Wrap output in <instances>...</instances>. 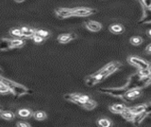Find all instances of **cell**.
<instances>
[{"label":"cell","instance_id":"1","mask_svg":"<svg viewBox=\"0 0 151 127\" xmlns=\"http://www.w3.org/2000/svg\"><path fill=\"white\" fill-rule=\"evenodd\" d=\"M2 82L9 88L11 92L15 97H21L23 95H27V94L33 93V91L30 90V89H28L27 87L22 86L20 83H17L13 81H11V80H9V79L2 78Z\"/></svg>","mask_w":151,"mask_h":127},{"label":"cell","instance_id":"2","mask_svg":"<svg viewBox=\"0 0 151 127\" xmlns=\"http://www.w3.org/2000/svg\"><path fill=\"white\" fill-rule=\"evenodd\" d=\"M109 75H110V73L107 71L106 67H104L102 69L99 70V71L90 75L89 77H87L86 78V84L89 86H94V84L98 83L99 82L103 81V80L105 78H107Z\"/></svg>","mask_w":151,"mask_h":127},{"label":"cell","instance_id":"3","mask_svg":"<svg viewBox=\"0 0 151 127\" xmlns=\"http://www.w3.org/2000/svg\"><path fill=\"white\" fill-rule=\"evenodd\" d=\"M66 101L72 102L74 103L82 106L85 105V102L90 100V97L87 95H83V94H78V93H73V94H66L63 97Z\"/></svg>","mask_w":151,"mask_h":127},{"label":"cell","instance_id":"4","mask_svg":"<svg viewBox=\"0 0 151 127\" xmlns=\"http://www.w3.org/2000/svg\"><path fill=\"white\" fill-rule=\"evenodd\" d=\"M98 90L104 94H110V95L116 96V97H123L127 91H129V89L126 86H124V87H118V88H99Z\"/></svg>","mask_w":151,"mask_h":127},{"label":"cell","instance_id":"5","mask_svg":"<svg viewBox=\"0 0 151 127\" xmlns=\"http://www.w3.org/2000/svg\"><path fill=\"white\" fill-rule=\"evenodd\" d=\"M129 60V62L137 67L139 69H146V68H150V64L148 62H146V61L141 59V58H138V57H135V56H130V57L127 59Z\"/></svg>","mask_w":151,"mask_h":127},{"label":"cell","instance_id":"6","mask_svg":"<svg viewBox=\"0 0 151 127\" xmlns=\"http://www.w3.org/2000/svg\"><path fill=\"white\" fill-rule=\"evenodd\" d=\"M96 11L91 8H76L74 9V16H79V17H85V16H90L96 13Z\"/></svg>","mask_w":151,"mask_h":127},{"label":"cell","instance_id":"7","mask_svg":"<svg viewBox=\"0 0 151 127\" xmlns=\"http://www.w3.org/2000/svg\"><path fill=\"white\" fill-rule=\"evenodd\" d=\"M56 15L59 18H68L74 16V9H67V8H59L56 10Z\"/></svg>","mask_w":151,"mask_h":127},{"label":"cell","instance_id":"8","mask_svg":"<svg viewBox=\"0 0 151 127\" xmlns=\"http://www.w3.org/2000/svg\"><path fill=\"white\" fill-rule=\"evenodd\" d=\"M140 95H141V90H140V89L139 88H134V89H130V90L127 91L122 98L124 99L125 101L130 102L132 100H134V99L140 97Z\"/></svg>","mask_w":151,"mask_h":127},{"label":"cell","instance_id":"9","mask_svg":"<svg viewBox=\"0 0 151 127\" xmlns=\"http://www.w3.org/2000/svg\"><path fill=\"white\" fill-rule=\"evenodd\" d=\"M85 26H86V28L91 31H93V32H96V31H99L101 29H102V26L100 23H98L96 21H86V23H85Z\"/></svg>","mask_w":151,"mask_h":127},{"label":"cell","instance_id":"10","mask_svg":"<svg viewBox=\"0 0 151 127\" xmlns=\"http://www.w3.org/2000/svg\"><path fill=\"white\" fill-rule=\"evenodd\" d=\"M76 38H77V35H76L75 33H63V34L59 35L58 41L60 44H66V43H69L70 41H72Z\"/></svg>","mask_w":151,"mask_h":127},{"label":"cell","instance_id":"11","mask_svg":"<svg viewBox=\"0 0 151 127\" xmlns=\"http://www.w3.org/2000/svg\"><path fill=\"white\" fill-rule=\"evenodd\" d=\"M21 30L23 33V37H27V38H32L36 32V30L32 29L30 27H22Z\"/></svg>","mask_w":151,"mask_h":127},{"label":"cell","instance_id":"12","mask_svg":"<svg viewBox=\"0 0 151 127\" xmlns=\"http://www.w3.org/2000/svg\"><path fill=\"white\" fill-rule=\"evenodd\" d=\"M12 49V40L8 38H2L0 39V51L8 50Z\"/></svg>","mask_w":151,"mask_h":127},{"label":"cell","instance_id":"13","mask_svg":"<svg viewBox=\"0 0 151 127\" xmlns=\"http://www.w3.org/2000/svg\"><path fill=\"white\" fill-rule=\"evenodd\" d=\"M145 23H151V9H145L143 17L139 21V24H145Z\"/></svg>","mask_w":151,"mask_h":127},{"label":"cell","instance_id":"14","mask_svg":"<svg viewBox=\"0 0 151 127\" xmlns=\"http://www.w3.org/2000/svg\"><path fill=\"white\" fill-rule=\"evenodd\" d=\"M106 69H107V71L111 74H112L113 72H115L116 70H118L120 67H121V65L120 63H115V62H113V63H110V64H108L106 65Z\"/></svg>","mask_w":151,"mask_h":127},{"label":"cell","instance_id":"15","mask_svg":"<svg viewBox=\"0 0 151 127\" xmlns=\"http://www.w3.org/2000/svg\"><path fill=\"white\" fill-rule=\"evenodd\" d=\"M18 115L21 118H29L33 116V112L28 108H21L18 110Z\"/></svg>","mask_w":151,"mask_h":127},{"label":"cell","instance_id":"16","mask_svg":"<svg viewBox=\"0 0 151 127\" xmlns=\"http://www.w3.org/2000/svg\"><path fill=\"white\" fill-rule=\"evenodd\" d=\"M145 105H138V106H134V107H130L129 110L130 112L132 113L133 115H139V114H142L143 112H145Z\"/></svg>","mask_w":151,"mask_h":127},{"label":"cell","instance_id":"17","mask_svg":"<svg viewBox=\"0 0 151 127\" xmlns=\"http://www.w3.org/2000/svg\"><path fill=\"white\" fill-rule=\"evenodd\" d=\"M126 106L124 105H121V103H117V105H113L111 106V111L113 113H121L126 109Z\"/></svg>","mask_w":151,"mask_h":127},{"label":"cell","instance_id":"18","mask_svg":"<svg viewBox=\"0 0 151 127\" xmlns=\"http://www.w3.org/2000/svg\"><path fill=\"white\" fill-rule=\"evenodd\" d=\"M0 117L6 120H12L15 118V115H14V113L12 111H2Z\"/></svg>","mask_w":151,"mask_h":127},{"label":"cell","instance_id":"19","mask_svg":"<svg viewBox=\"0 0 151 127\" xmlns=\"http://www.w3.org/2000/svg\"><path fill=\"white\" fill-rule=\"evenodd\" d=\"M97 124L99 127H111L112 123L109 119H106V118H101V119H98Z\"/></svg>","mask_w":151,"mask_h":127},{"label":"cell","instance_id":"20","mask_svg":"<svg viewBox=\"0 0 151 127\" xmlns=\"http://www.w3.org/2000/svg\"><path fill=\"white\" fill-rule=\"evenodd\" d=\"M121 115L124 117L126 120H132V121H133L134 117H135V115H133L130 112L129 108H126V109L121 113Z\"/></svg>","mask_w":151,"mask_h":127},{"label":"cell","instance_id":"21","mask_svg":"<svg viewBox=\"0 0 151 127\" xmlns=\"http://www.w3.org/2000/svg\"><path fill=\"white\" fill-rule=\"evenodd\" d=\"M33 118L37 120H44L46 119V113L44 111H36L33 113Z\"/></svg>","mask_w":151,"mask_h":127},{"label":"cell","instance_id":"22","mask_svg":"<svg viewBox=\"0 0 151 127\" xmlns=\"http://www.w3.org/2000/svg\"><path fill=\"white\" fill-rule=\"evenodd\" d=\"M110 30L113 32V33H121V32H123V30H124V28L119 24H113V25H111Z\"/></svg>","mask_w":151,"mask_h":127},{"label":"cell","instance_id":"23","mask_svg":"<svg viewBox=\"0 0 151 127\" xmlns=\"http://www.w3.org/2000/svg\"><path fill=\"white\" fill-rule=\"evenodd\" d=\"M96 107V102L93 100H91V99H90L88 102H85V105H83V108H85V109H87V110H93Z\"/></svg>","mask_w":151,"mask_h":127},{"label":"cell","instance_id":"24","mask_svg":"<svg viewBox=\"0 0 151 127\" xmlns=\"http://www.w3.org/2000/svg\"><path fill=\"white\" fill-rule=\"evenodd\" d=\"M24 45H25V41L22 40V39H13L12 40V49H15V48H21V46H23Z\"/></svg>","mask_w":151,"mask_h":127},{"label":"cell","instance_id":"25","mask_svg":"<svg viewBox=\"0 0 151 127\" xmlns=\"http://www.w3.org/2000/svg\"><path fill=\"white\" fill-rule=\"evenodd\" d=\"M11 34L16 38H19V37H23V33L21 30V28H13V29L11 30Z\"/></svg>","mask_w":151,"mask_h":127},{"label":"cell","instance_id":"26","mask_svg":"<svg viewBox=\"0 0 151 127\" xmlns=\"http://www.w3.org/2000/svg\"><path fill=\"white\" fill-rule=\"evenodd\" d=\"M130 43L134 46H139L143 43V38L140 36H133L130 38Z\"/></svg>","mask_w":151,"mask_h":127},{"label":"cell","instance_id":"27","mask_svg":"<svg viewBox=\"0 0 151 127\" xmlns=\"http://www.w3.org/2000/svg\"><path fill=\"white\" fill-rule=\"evenodd\" d=\"M138 74H139L140 77H149V76H151V69L150 68L140 69Z\"/></svg>","mask_w":151,"mask_h":127},{"label":"cell","instance_id":"28","mask_svg":"<svg viewBox=\"0 0 151 127\" xmlns=\"http://www.w3.org/2000/svg\"><path fill=\"white\" fill-rule=\"evenodd\" d=\"M35 34L42 37V38H46V37L49 36V32L46 30H36Z\"/></svg>","mask_w":151,"mask_h":127},{"label":"cell","instance_id":"29","mask_svg":"<svg viewBox=\"0 0 151 127\" xmlns=\"http://www.w3.org/2000/svg\"><path fill=\"white\" fill-rule=\"evenodd\" d=\"M9 92H11L9 88L2 82V83L0 84V93H1V94H7Z\"/></svg>","mask_w":151,"mask_h":127},{"label":"cell","instance_id":"30","mask_svg":"<svg viewBox=\"0 0 151 127\" xmlns=\"http://www.w3.org/2000/svg\"><path fill=\"white\" fill-rule=\"evenodd\" d=\"M141 2L145 9H151V0H141Z\"/></svg>","mask_w":151,"mask_h":127},{"label":"cell","instance_id":"31","mask_svg":"<svg viewBox=\"0 0 151 127\" xmlns=\"http://www.w3.org/2000/svg\"><path fill=\"white\" fill-rule=\"evenodd\" d=\"M32 39H33V41L35 42V43H42L45 38H42V37L37 35V34H34V36L32 37Z\"/></svg>","mask_w":151,"mask_h":127},{"label":"cell","instance_id":"32","mask_svg":"<svg viewBox=\"0 0 151 127\" xmlns=\"http://www.w3.org/2000/svg\"><path fill=\"white\" fill-rule=\"evenodd\" d=\"M17 127H31V125L27 121H19L16 124Z\"/></svg>","mask_w":151,"mask_h":127},{"label":"cell","instance_id":"33","mask_svg":"<svg viewBox=\"0 0 151 127\" xmlns=\"http://www.w3.org/2000/svg\"><path fill=\"white\" fill-rule=\"evenodd\" d=\"M145 112L146 113V114H149V113L151 112V103H150V105H146L145 106Z\"/></svg>","mask_w":151,"mask_h":127},{"label":"cell","instance_id":"34","mask_svg":"<svg viewBox=\"0 0 151 127\" xmlns=\"http://www.w3.org/2000/svg\"><path fill=\"white\" fill-rule=\"evenodd\" d=\"M145 51H146V52H147V53L151 54V44H150V45H148L147 46H146Z\"/></svg>","mask_w":151,"mask_h":127},{"label":"cell","instance_id":"35","mask_svg":"<svg viewBox=\"0 0 151 127\" xmlns=\"http://www.w3.org/2000/svg\"><path fill=\"white\" fill-rule=\"evenodd\" d=\"M14 1H16L17 3H21V2H23V1H25V0H14Z\"/></svg>","mask_w":151,"mask_h":127},{"label":"cell","instance_id":"36","mask_svg":"<svg viewBox=\"0 0 151 127\" xmlns=\"http://www.w3.org/2000/svg\"><path fill=\"white\" fill-rule=\"evenodd\" d=\"M147 34H148V36H150V37H151V29L147 31Z\"/></svg>","mask_w":151,"mask_h":127},{"label":"cell","instance_id":"37","mask_svg":"<svg viewBox=\"0 0 151 127\" xmlns=\"http://www.w3.org/2000/svg\"><path fill=\"white\" fill-rule=\"evenodd\" d=\"M1 74H2V69L0 68V76H1Z\"/></svg>","mask_w":151,"mask_h":127},{"label":"cell","instance_id":"38","mask_svg":"<svg viewBox=\"0 0 151 127\" xmlns=\"http://www.w3.org/2000/svg\"><path fill=\"white\" fill-rule=\"evenodd\" d=\"M2 111H3V110L1 109V107H0V115H1V112H2Z\"/></svg>","mask_w":151,"mask_h":127},{"label":"cell","instance_id":"39","mask_svg":"<svg viewBox=\"0 0 151 127\" xmlns=\"http://www.w3.org/2000/svg\"><path fill=\"white\" fill-rule=\"evenodd\" d=\"M147 116H148V117H151V112H150V113H149V114H148V115H147Z\"/></svg>","mask_w":151,"mask_h":127},{"label":"cell","instance_id":"40","mask_svg":"<svg viewBox=\"0 0 151 127\" xmlns=\"http://www.w3.org/2000/svg\"><path fill=\"white\" fill-rule=\"evenodd\" d=\"M1 83H2V82H0V84H1Z\"/></svg>","mask_w":151,"mask_h":127}]
</instances>
